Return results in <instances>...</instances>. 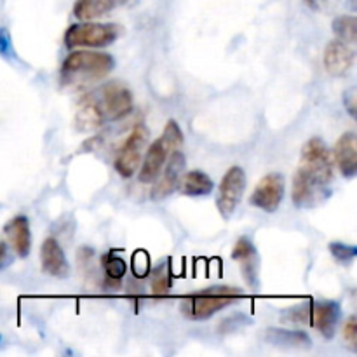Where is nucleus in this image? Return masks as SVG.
<instances>
[{
  "mask_svg": "<svg viewBox=\"0 0 357 357\" xmlns=\"http://www.w3.org/2000/svg\"><path fill=\"white\" fill-rule=\"evenodd\" d=\"M305 2L309 3L314 10H324L330 7L331 0H305Z\"/></svg>",
  "mask_w": 357,
  "mask_h": 357,
  "instance_id": "obj_31",
  "label": "nucleus"
},
{
  "mask_svg": "<svg viewBox=\"0 0 357 357\" xmlns=\"http://www.w3.org/2000/svg\"><path fill=\"white\" fill-rule=\"evenodd\" d=\"M0 56L6 59H13L16 56L14 54L13 42H10V33L2 26H0Z\"/></svg>",
  "mask_w": 357,
  "mask_h": 357,
  "instance_id": "obj_28",
  "label": "nucleus"
},
{
  "mask_svg": "<svg viewBox=\"0 0 357 357\" xmlns=\"http://www.w3.org/2000/svg\"><path fill=\"white\" fill-rule=\"evenodd\" d=\"M132 274L139 279L150 274V258L145 251H136L132 255Z\"/></svg>",
  "mask_w": 357,
  "mask_h": 357,
  "instance_id": "obj_25",
  "label": "nucleus"
},
{
  "mask_svg": "<svg viewBox=\"0 0 357 357\" xmlns=\"http://www.w3.org/2000/svg\"><path fill=\"white\" fill-rule=\"evenodd\" d=\"M333 31L338 40L354 44L357 40V20L354 16H338L333 20Z\"/></svg>",
  "mask_w": 357,
  "mask_h": 357,
  "instance_id": "obj_22",
  "label": "nucleus"
},
{
  "mask_svg": "<svg viewBox=\"0 0 357 357\" xmlns=\"http://www.w3.org/2000/svg\"><path fill=\"white\" fill-rule=\"evenodd\" d=\"M10 261V257H9V250H7V246L3 243H0V271H2L3 267H6L7 264Z\"/></svg>",
  "mask_w": 357,
  "mask_h": 357,
  "instance_id": "obj_30",
  "label": "nucleus"
},
{
  "mask_svg": "<svg viewBox=\"0 0 357 357\" xmlns=\"http://www.w3.org/2000/svg\"><path fill=\"white\" fill-rule=\"evenodd\" d=\"M331 197V188L330 185L321 181L319 178L312 176L302 167L293 176V190L291 199L293 204L300 209H309L316 208V206L323 204L324 201Z\"/></svg>",
  "mask_w": 357,
  "mask_h": 357,
  "instance_id": "obj_6",
  "label": "nucleus"
},
{
  "mask_svg": "<svg viewBox=\"0 0 357 357\" xmlns=\"http://www.w3.org/2000/svg\"><path fill=\"white\" fill-rule=\"evenodd\" d=\"M284 190V176L281 173H271L255 187L250 202L255 208L264 209L265 213H274L281 206Z\"/></svg>",
  "mask_w": 357,
  "mask_h": 357,
  "instance_id": "obj_11",
  "label": "nucleus"
},
{
  "mask_svg": "<svg viewBox=\"0 0 357 357\" xmlns=\"http://www.w3.org/2000/svg\"><path fill=\"white\" fill-rule=\"evenodd\" d=\"M115 61L108 52L72 51L61 63L59 79L68 89H84L110 75Z\"/></svg>",
  "mask_w": 357,
  "mask_h": 357,
  "instance_id": "obj_2",
  "label": "nucleus"
},
{
  "mask_svg": "<svg viewBox=\"0 0 357 357\" xmlns=\"http://www.w3.org/2000/svg\"><path fill=\"white\" fill-rule=\"evenodd\" d=\"M354 65V51L347 42L331 40L324 49V66L333 77H342Z\"/></svg>",
  "mask_w": 357,
  "mask_h": 357,
  "instance_id": "obj_14",
  "label": "nucleus"
},
{
  "mask_svg": "<svg viewBox=\"0 0 357 357\" xmlns=\"http://www.w3.org/2000/svg\"><path fill=\"white\" fill-rule=\"evenodd\" d=\"M178 185H180V190L185 195H190V197H201V195L211 194L213 187H215L211 178L202 173V171H190L183 178H180Z\"/></svg>",
  "mask_w": 357,
  "mask_h": 357,
  "instance_id": "obj_20",
  "label": "nucleus"
},
{
  "mask_svg": "<svg viewBox=\"0 0 357 357\" xmlns=\"http://www.w3.org/2000/svg\"><path fill=\"white\" fill-rule=\"evenodd\" d=\"M246 183V173L239 166L230 167L223 176L218 187V195H216V208L225 220L232 218L236 209L239 208Z\"/></svg>",
  "mask_w": 357,
  "mask_h": 357,
  "instance_id": "obj_8",
  "label": "nucleus"
},
{
  "mask_svg": "<svg viewBox=\"0 0 357 357\" xmlns=\"http://www.w3.org/2000/svg\"><path fill=\"white\" fill-rule=\"evenodd\" d=\"M342 335H344V340L347 342L352 349H356V345H357V319H356V316H351L347 321H345Z\"/></svg>",
  "mask_w": 357,
  "mask_h": 357,
  "instance_id": "obj_27",
  "label": "nucleus"
},
{
  "mask_svg": "<svg viewBox=\"0 0 357 357\" xmlns=\"http://www.w3.org/2000/svg\"><path fill=\"white\" fill-rule=\"evenodd\" d=\"M243 298V291L230 286H211L206 291L187 296L181 302V312L187 319L204 321L225 307Z\"/></svg>",
  "mask_w": 357,
  "mask_h": 357,
  "instance_id": "obj_3",
  "label": "nucleus"
},
{
  "mask_svg": "<svg viewBox=\"0 0 357 357\" xmlns=\"http://www.w3.org/2000/svg\"><path fill=\"white\" fill-rule=\"evenodd\" d=\"M232 258L241 265V272L251 289H257L260 284V258H258L257 248L251 243L250 237H241L236 243L232 251Z\"/></svg>",
  "mask_w": 357,
  "mask_h": 357,
  "instance_id": "obj_13",
  "label": "nucleus"
},
{
  "mask_svg": "<svg viewBox=\"0 0 357 357\" xmlns=\"http://www.w3.org/2000/svg\"><path fill=\"white\" fill-rule=\"evenodd\" d=\"M171 281H173V271L171 261L166 260L152 272V293L157 296H164L171 291Z\"/></svg>",
  "mask_w": 357,
  "mask_h": 357,
  "instance_id": "obj_21",
  "label": "nucleus"
},
{
  "mask_svg": "<svg viewBox=\"0 0 357 357\" xmlns=\"http://www.w3.org/2000/svg\"><path fill=\"white\" fill-rule=\"evenodd\" d=\"M342 309L337 302H328V300H319V302L307 303V321L305 324H310L316 328L324 338H333L337 331L338 323H340Z\"/></svg>",
  "mask_w": 357,
  "mask_h": 357,
  "instance_id": "obj_10",
  "label": "nucleus"
},
{
  "mask_svg": "<svg viewBox=\"0 0 357 357\" xmlns=\"http://www.w3.org/2000/svg\"><path fill=\"white\" fill-rule=\"evenodd\" d=\"M121 35V26L114 23H75L66 30L65 45L77 47H107Z\"/></svg>",
  "mask_w": 357,
  "mask_h": 357,
  "instance_id": "obj_5",
  "label": "nucleus"
},
{
  "mask_svg": "<svg viewBox=\"0 0 357 357\" xmlns=\"http://www.w3.org/2000/svg\"><path fill=\"white\" fill-rule=\"evenodd\" d=\"M132 110V94L124 84L108 82L82 98L75 114V128L87 132L107 122L121 121Z\"/></svg>",
  "mask_w": 357,
  "mask_h": 357,
  "instance_id": "obj_1",
  "label": "nucleus"
},
{
  "mask_svg": "<svg viewBox=\"0 0 357 357\" xmlns=\"http://www.w3.org/2000/svg\"><path fill=\"white\" fill-rule=\"evenodd\" d=\"M335 162L345 178H354L357 173V139L354 132H345L335 145Z\"/></svg>",
  "mask_w": 357,
  "mask_h": 357,
  "instance_id": "obj_17",
  "label": "nucleus"
},
{
  "mask_svg": "<svg viewBox=\"0 0 357 357\" xmlns=\"http://www.w3.org/2000/svg\"><path fill=\"white\" fill-rule=\"evenodd\" d=\"M344 105L347 108L349 115L352 119H356V107H357V100H356V87H351L347 93H344Z\"/></svg>",
  "mask_w": 357,
  "mask_h": 357,
  "instance_id": "obj_29",
  "label": "nucleus"
},
{
  "mask_svg": "<svg viewBox=\"0 0 357 357\" xmlns=\"http://www.w3.org/2000/svg\"><path fill=\"white\" fill-rule=\"evenodd\" d=\"M265 340L274 347L281 349H310L312 340L302 330H281V328H268Z\"/></svg>",
  "mask_w": 357,
  "mask_h": 357,
  "instance_id": "obj_19",
  "label": "nucleus"
},
{
  "mask_svg": "<svg viewBox=\"0 0 357 357\" xmlns=\"http://www.w3.org/2000/svg\"><path fill=\"white\" fill-rule=\"evenodd\" d=\"M101 265H103L105 275H107L110 281H115V282L121 281V279L124 278L126 271H128L126 261L122 260L121 257H117L115 251H110V253L103 255V258H101Z\"/></svg>",
  "mask_w": 357,
  "mask_h": 357,
  "instance_id": "obj_23",
  "label": "nucleus"
},
{
  "mask_svg": "<svg viewBox=\"0 0 357 357\" xmlns=\"http://www.w3.org/2000/svg\"><path fill=\"white\" fill-rule=\"evenodd\" d=\"M303 171H307L312 176L319 178L324 183L331 185L333 180V157H331L330 149L321 138H312L303 145L302 157H300Z\"/></svg>",
  "mask_w": 357,
  "mask_h": 357,
  "instance_id": "obj_9",
  "label": "nucleus"
},
{
  "mask_svg": "<svg viewBox=\"0 0 357 357\" xmlns=\"http://www.w3.org/2000/svg\"><path fill=\"white\" fill-rule=\"evenodd\" d=\"M185 171V155L180 149L169 153L166 164H164L162 174L157 176L155 185L152 188V199L153 201H162V199L169 197L174 190H176L180 178Z\"/></svg>",
  "mask_w": 357,
  "mask_h": 357,
  "instance_id": "obj_12",
  "label": "nucleus"
},
{
  "mask_svg": "<svg viewBox=\"0 0 357 357\" xmlns=\"http://www.w3.org/2000/svg\"><path fill=\"white\" fill-rule=\"evenodd\" d=\"M146 142H149V129L143 124H138L128 136L124 145L119 150L115 157V171L122 178H132L142 164L143 150H145Z\"/></svg>",
  "mask_w": 357,
  "mask_h": 357,
  "instance_id": "obj_7",
  "label": "nucleus"
},
{
  "mask_svg": "<svg viewBox=\"0 0 357 357\" xmlns=\"http://www.w3.org/2000/svg\"><path fill=\"white\" fill-rule=\"evenodd\" d=\"M131 2L132 0H75L73 14H75L77 20L91 21Z\"/></svg>",
  "mask_w": 357,
  "mask_h": 357,
  "instance_id": "obj_18",
  "label": "nucleus"
},
{
  "mask_svg": "<svg viewBox=\"0 0 357 357\" xmlns=\"http://www.w3.org/2000/svg\"><path fill=\"white\" fill-rule=\"evenodd\" d=\"M181 145H183V132H181L178 122L171 119V121H167L166 128H164L162 136H159L146 150L145 159L139 164L142 166V169H139V181L142 183L155 181L169 153L180 149Z\"/></svg>",
  "mask_w": 357,
  "mask_h": 357,
  "instance_id": "obj_4",
  "label": "nucleus"
},
{
  "mask_svg": "<svg viewBox=\"0 0 357 357\" xmlns=\"http://www.w3.org/2000/svg\"><path fill=\"white\" fill-rule=\"evenodd\" d=\"M246 324H251V321L248 317H244V314H234V316L227 317L220 323L218 331L220 333H230V331H236L239 328L246 326Z\"/></svg>",
  "mask_w": 357,
  "mask_h": 357,
  "instance_id": "obj_26",
  "label": "nucleus"
},
{
  "mask_svg": "<svg viewBox=\"0 0 357 357\" xmlns=\"http://www.w3.org/2000/svg\"><path fill=\"white\" fill-rule=\"evenodd\" d=\"M40 264L42 271L51 278H66L70 272L68 261H66L65 251L61 244L54 237H47L40 248Z\"/></svg>",
  "mask_w": 357,
  "mask_h": 357,
  "instance_id": "obj_15",
  "label": "nucleus"
},
{
  "mask_svg": "<svg viewBox=\"0 0 357 357\" xmlns=\"http://www.w3.org/2000/svg\"><path fill=\"white\" fill-rule=\"evenodd\" d=\"M9 246L13 248L14 253L21 258H26L31 251V232H30V223H28L26 216L20 215L14 216L10 222L6 223L3 227Z\"/></svg>",
  "mask_w": 357,
  "mask_h": 357,
  "instance_id": "obj_16",
  "label": "nucleus"
},
{
  "mask_svg": "<svg viewBox=\"0 0 357 357\" xmlns=\"http://www.w3.org/2000/svg\"><path fill=\"white\" fill-rule=\"evenodd\" d=\"M330 251L333 255V258L340 264H352L357 255V248L352 244H344V243H331Z\"/></svg>",
  "mask_w": 357,
  "mask_h": 357,
  "instance_id": "obj_24",
  "label": "nucleus"
}]
</instances>
